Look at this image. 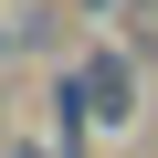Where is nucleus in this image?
Returning a JSON list of instances; mask_svg holds the SVG:
<instances>
[{"label":"nucleus","mask_w":158,"mask_h":158,"mask_svg":"<svg viewBox=\"0 0 158 158\" xmlns=\"http://www.w3.org/2000/svg\"><path fill=\"white\" fill-rule=\"evenodd\" d=\"M74 74H85V106H95V127H137V116H148V74H137V53L95 42V53H74Z\"/></svg>","instance_id":"f257e3e1"},{"label":"nucleus","mask_w":158,"mask_h":158,"mask_svg":"<svg viewBox=\"0 0 158 158\" xmlns=\"http://www.w3.org/2000/svg\"><path fill=\"white\" fill-rule=\"evenodd\" d=\"M11 158H63V148H11Z\"/></svg>","instance_id":"f03ea898"},{"label":"nucleus","mask_w":158,"mask_h":158,"mask_svg":"<svg viewBox=\"0 0 158 158\" xmlns=\"http://www.w3.org/2000/svg\"><path fill=\"white\" fill-rule=\"evenodd\" d=\"M85 11H116V0H85Z\"/></svg>","instance_id":"7ed1b4c3"}]
</instances>
